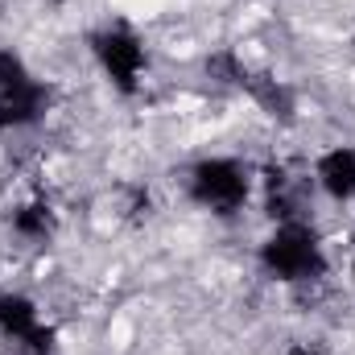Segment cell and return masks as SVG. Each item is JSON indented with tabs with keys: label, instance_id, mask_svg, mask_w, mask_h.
Listing matches in <instances>:
<instances>
[{
	"label": "cell",
	"instance_id": "52a82bcc",
	"mask_svg": "<svg viewBox=\"0 0 355 355\" xmlns=\"http://www.w3.org/2000/svg\"><path fill=\"white\" fill-rule=\"evenodd\" d=\"M12 232H17L25 244L50 240V232H54V211H50V202H46V198H25V202L12 211Z\"/></svg>",
	"mask_w": 355,
	"mask_h": 355
},
{
	"label": "cell",
	"instance_id": "5b68a950",
	"mask_svg": "<svg viewBox=\"0 0 355 355\" xmlns=\"http://www.w3.org/2000/svg\"><path fill=\"white\" fill-rule=\"evenodd\" d=\"M0 339L21 355L50 352V322L42 314V302L25 289H0Z\"/></svg>",
	"mask_w": 355,
	"mask_h": 355
},
{
	"label": "cell",
	"instance_id": "3957f363",
	"mask_svg": "<svg viewBox=\"0 0 355 355\" xmlns=\"http://www.w3.org/2000/svg\"><path fill=\"white\" fill-rule=\"evenodd\" d=\"M87 54L95 62V71L120 95H137L145 87V79H149V67H153L145 33L137 25H128V21H107V25L91 29Z\"/></svg>",
	"mask_w": 355,
	"mask_h": 355
},
{
	"label": "cell",
	"instance_id": "8992f818",
	"mask_svg": "<svg viewBox=\"0 0 355 355\" xmlns=\"http://www.w3.org/2000/svg\"><path fill=\"white\" fill-rule=\"evenodd\" d=\"M310 190L331 207H355V141H335L314 153L306 170Z\"/></svg>",
	"mask_w": 355,
	"mask_h": 355
},
{
	"label": "cell",
	"instance_id": "ba28073f",
	"mask_svg": "<svg viewBox=\"0 0 355 355\" xmlns=\"http://www.w3.org/2000/svg\"><path fill=\"white\" fill-rule=\"evenodd\" d=\"M277 355H322V352H318L314 343H306V339H293V343H285Z\"/></svg>",
	"mask_w": 355,
	"mask_h": 355
},
{
	"label": "cell",
	"instance_id": "6da1fadb",
	"mask_svg": "<svg viewBox=\"0 0 355 355\" xmlns=\"http://www.w3.org/2000/svg\"><path fill=\"white\" fill-rule=\"evenodd\" d=\"M257 268L281 289H310L331 277L335 257L310 215H285V219H272L268 232L261 236Z\"/></svg>",
	"mask_w": 355,
	"mask_h": 355
},
{
	"label": "cell",
	"instance_id": "7a4b0ae2",
	"mask_svg": "<svg viewBox=\"0 0 355 355\" xmlns=\"http://www.w3.org/2000/svg\"><path fill=\"white\" fill-rule=\"evenodd\" d=\"M182 194L190 207H198L215 219H236L261 198V178L244 157L207 153L182 170Z\"/></svg>",
	"mask_w": 355,
	"mask_h": 355
},
{
	"label": "cell",
	"instance_id": "277c9868",
	"mask_svg": "<svg viewBox=\"0 0 355 355\" xmlns=\"http://www.w3.org/2000/svg\"><path fill=\"white\" fill-rule=\"evenodd\" d=\"M46 107H50L46 79L17 50H0V128L25 132L46 120Z\"/></svg>",
	"mask_w": 355,
	"mask_h": 355
}]
</instances>
